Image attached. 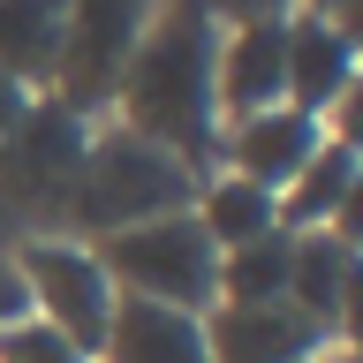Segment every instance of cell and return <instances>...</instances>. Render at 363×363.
Masks as SVG:
<instances>
[{"instance_id":"1","label":"cell","mask_w":363,"mask_h":363,"mask_svg":"<svg viewBox=\"0 0 363 363\" xmlns=\"http://www.w3.org/2000/svg\"><path fill=\"white\" fill-rule=\"evenodd\" d=\"M212 53H220V30L197 0H159L144 38H136L121 84H113L106 121H121L129 136L174 152L189 174H212L220 159V99H212Z\"/></svg>"},{"instance_id":"2","label":"cell","mask_w":363,"mask_h":363,"mask_svg":"<svg viewBox=\"0 0 363 363\" xmlns=\"http://www.w3.org/2000/svg\"><path fill=\"white\" fill-rule=\"evenodd\" d=\"M189 197H197V174H189L174 152H159V144L129 136L121 121H99L61 227H68V242H106V235H121V227L189 212Z\"/></svg>"},{"instance_id":"3","label":"cell","mask_w":363,"mask_h":363,"mask_svg":"<svg viewBox=\"0 0 363 363\" xmlns=\"http://www.w3.org/2000/svg\"><path fill=\"white\" fill-rule=\"evenodd\" d=\"M91 257L106 265L113 295H136V303H167V311L204 318L220 303V250L204 242V227L189 212H167V220L121 227L106 242H91Z\"/></svg>"},{"instance_id":"4","label":"cell","mask_w":363,"mask_h":363,"mask_svg":"<svg viewBox=\"0 0 363 363\" xmlns=\"http://www.w3.org/2000/svg\"><path fill=\"white\" fill-rule=\"evenodd\" d=\"M91 129L76 106L30 91L23 113L8 121L0 136V212L16 220H61L68 197H76V174H84V152H91Z\"/></svg>"},{"instance_id":"5","label":"cell","mask_w":363,"mask_h":363,"mask_svg":"<svg viewBox=\"0 0 363 363\" xmlns=\"http://www.w3.org/2000/svg\"><path fill=\"white\" fill-rule=\"evenodd\" d=\"M152 8L159 0H68L45 99H61V106H76L84 121H99V113L113 106V84H121V68H129Z\"/></svg>"},{"instance_id":"6","label":"cell","mask_w":363,"mask_h":363,"mask_svg":"<svg viewBox=\"0 0 363 363\" xmlns=\"http://www.w3.org/2000/svg\"><path fill=\"white\" fill-rule=\"evenodd\" d=\"M8 265H16L23 295H30V318L53 325L68 348H84V356L99 363V340H106V318H113V280H106V265L91 257V242L23 235Z\"/></svg>"},{"instance_id":"7","label":"cell","mask_w":363,"mask_h":363,"mask_svg":"<svg viewBox=\"0 0 363 363\" xmlns=\"http://www.w3.org/2000/svg\"><path fill=\"white\" fill-rule=\"evenodd\" d=\"M333 348L325 325L295 303H212L204 311V356L212 363H311Z\"/></svg>"},{"instance_id":"8","label":"cell","mask_w":363,"mask_h":363,"mask_svg":"<svg viewBox=\"0 0 363 363\" xmlns=\"http://www.w3.org/2000/svg\"><path fill=\"white\" fill-rule=\"evenodd\" d=\"M318 144H325V121H311L295 106H265V113H242V121L220 129V174H242V182H257V189L280 197L311 167Z\"/></svg>"},{"instance_id":"9","label":"cell","mask_w":363,"mask_h":363,"mask_svg":"<svg viewBox=\"0 0 363 363\" xmlns=\"http://www.w3.org/2000/svg\"><path fill=\"white\" fill-rule=\"evenodd\" d=\"M212 99H220V129L242 121V113L288 106V16H280V23L220 30V53H212Z\"/></svg>"},{"instance_id":"10","label":"cell","mask_w":363,"mask_h":363,"mask_svg":"<svg viewBox=\"0 0 363 363\" xmlns=\"http://www.w3.org/2000/svg\"><path fill=\"white\" fill-rule=\"evenodd\" d=\"M356 84H363L356 30H340L325 16H288V106L325 121L340 99H356Z\"/></svg>"},{"instance_id":"11","label":"cell","mask_w":363,"mask_h":363,"mask_svg":"<svg viewBox=\"0 0 363 363\" xmlns=\"http://www.w3.org/2000/svg\"><path fill=\"white\" fill-rule=\"evenodd\" d=\"M356 174H363V159L356 144H318L311 167L280 189V227L288 235H311V227H333L340 242H356Z\"/></svg>"},{"instance_id":"12","label":"cell","mask_w":363,"mask_h":363,"mask_svg":"<svg viewBox=\"0 0 363 363\" xmlns=\"http://www.w3.org/2000/svg\"><path fill=\"white\" fill-rule=\"evenodd\" d=\"M288 303L311 318V325H325V333H348V318H356V242H340L333 227L295 235Z\"/></svg>"},{"instance_id":"13","label":"cell","mask_w":363,"mask_h":363,"mask_svg":"<svg viewBox=\"0 0 363 363\" xmlns=\"http://www.w3.org/2000/svg\"><path fill=\"white\" fill-rule=\"evenodd\" d=\"M99 363H212L204 356V318L167 311V303H136V295H113Z\"/></svg>"},{"instance_id":"14","label":"cell","mask_w":363,"mask_h":363,"mask_svg":"<svg viewBox=\"0 0 363 363\" xmlns=\"http://www.w3.org/2000/svg\"><path fill=\"white\" fill-rule=\"evenodd\" d=\"M189 220L204 227V242L220 250H242V242H257V235H272L280 227V197L272 189H257V182H242V174H212L197 182V197H189Z\"/></svg>"},{"instance_id":"15","label":"cell","mask_w":363,"mask_h":363,"mask_svg":"<svg viewBox=\"0 0 363 363\" xmlns=\"http://www.w3.org/2000/svg\"><path fill=\"white\" fill-rule=\"evenodd\" d=\"M61 8L68 0H0V76L38 91L61 53Z\"/></svg>"},{"instance_id":"16","label":"cell","mask_w":363,"mask_h":363,"mask_svg":"<svg viewBox=\"0 0 363 363\" xmlns=\"http://www.w3.org/2000/svg\"><path fill=\"white\" fill-rule=\"evenodd\" d=\"M288 257H295L288 227H272L257 242L227 250L220 257V303H288Z\"/></svg>"},{"instance_id":"17","label":"cell","mask_w":363,"mask_h":363,"mask_svg":"<svg viewBox=\"0 0 363 363\" xmlns=\"http://www.w3.org/2000/svg\"><path fill=\"white\" fill-rule=\"evenodd\" d=\"M0 363H91V356H84V348H68L53 325L23 318V325H8V333H0Z\"/></svg>"},{"instance_id":"18","label":"cell","mask_w":363,"mask_h":363,"mask_svg":"<svg viewBox=\"0 0 363 363\" xmlns=\"http://www.w3.org/2000/svg\"><path fill=\"white\" fill-rule=\"evenodd\" d=\"M204 16H212V30H242V23H280L295 16L288 0H197Z\"/></svg>"},{"instance_id":"19","label":"cell","mask_w":363,"mask_h":363,"mask_svg":"<svg viewBox=\"0 0 363 363\" xmlns=\"http://www.w3.org/2000/svg\"><path fill=\"white\" fill-rule=\"evenodd\" d=\"M23 318H30V295H23L16 265H8V257H0V333H8V325H23Z\"/></svg>"},{"instance_id":"20","label":"cell","mask_w":363,"mask_h":363,"mask_svg":"<svg viewBox=\"0 0 363 363\" xmlns=\"http://www.w3.org/2000/svg\"><path fill=\"white\" fill-rule=\"evenodd\" d=\"M295 16H325V23H340V30H356V8L363 0H288Z\"/></svg>"},{"instance_id":"21","label":"cell","mask_w":363,"mask_h":363,"mask_svg":"<svg viewBox=\"0 0 363 363\" xmlns=\"http://www.w3.org/2000/svg\"><path fill=\"white\" fill-rule=\"evenodd\" d=\"M23 99H30V91H23L16 76H0V136H8V121L23 113Z\"/></svg>"},{"instance_id":"22","label":"cell","mask_w":363,"mask_h":363,"mask_svg":"<svg viewBox=\"0 0 363 363\" xmlns=\"http://www.w3.org/2000/svg\"><path fill=\"white\" fill-rule=\"evenodd\" d=\"M311 363H356V348H348V340H333V348H325V356H311Z\"/></svg>"}]
</instances>
